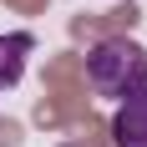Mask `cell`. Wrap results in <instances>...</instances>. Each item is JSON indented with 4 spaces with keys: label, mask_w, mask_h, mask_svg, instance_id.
I'll list each match as a JSON object with an SVG mask.
<instances>
[{
    "label": "cell",
    "mask_w": 147,
    "mask_h": 147,
    "mask_svg": "<svg viewBox=\"0 0 147 147\" xmlns=\"http://www.w3.org/2000/svg\"><path fill=\"white\" fill-rule=\"evenodd\" d=\"M86 86L107 102H127L147 86V46L132 36H102L86 51Z\"/></svg>",
    "instance_id": "6da1fadb"
},
{
    "label": "cell",
    "mask_w": 147,
    "mask_h": 147,
    "mask_svg": "<svg viewBox=\"0 0 147 147\" xmlns=\"http://www.w3.org/2000/svg\"><path fill=\"white\" fill-rule=\"evenodd\" d=\"M112 142L117 147H147V86L127 102H117V117H112Z\"/></svg>",
    "instance_id": "7a4b0ae2"
},
{
    "label": "cell",
    "mask_w": 147,
    "mask_h": 147,
    "mask_svg": "<svg viewBox=\"0 0 147 147\" xmlns=\"http://www.w3.org/2000/svg\"><path fill=\"white\" fill-rule=\"evenodd\" d=\"M30 51H36V36H30V30H5V36H0V91L20 86Z\"/></svg>",
    "instance_id": "3957f363"
}]
</instances>
